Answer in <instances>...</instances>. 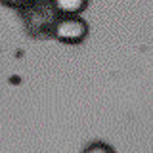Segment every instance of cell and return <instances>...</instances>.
<instances>
[{
  "instance_id": "2",
  "label": "cell",
  "mask_w": 153,
  "mask_h": 153,
  "mask_svg": "<svg viewBox=\"0 0 153 153\" xmlns=\"http://www.w3.org/2000/svg\"><path fill=\"white\" fill-rule=\"evenodd\" d=\"M88 33V25L79 16L59 17L54 27V35L63 42H80Z\"/></svg>"
},
{
  "instance_id": "3",
  "label": "cell",
  "mask_w": 153,
  "mask_h": 153,
  "mask_svg": "<svg viewBox=\"0 0 153 153\" xmlns=\"http://www.w3.org/2000/svg\"><path fill=\"white\" fill-rule=\"evenodd\" d=\"M54 6H56V10H59L61 13H65V16H76V13L86 6V2H82V0H80V2H65V0H59Z\"/></svg>"
},
{
  "instance_id": "4",
  "label": "cell",
  "mask_w": 153,
  "mask_h": 153,
  "mask_svg": "<svg viewBox=\"0 0 153 153\" xmlns=\"http://www.w3.org/2000/svg\"><path fill=\"white\" fill-rule=\"evenodd\" d=\"M82 153H115V149L105 142H92L84 147Z\"/></svg>"
},
{
  "instance_id": "1",
  "label": "cell",
  "mask_w": 153,
  "mask_h": 153,
  "mask_svg": "<svg viewBox=\"0 0 153 153\" xmlns=\"http://www.w3.org/2000/svg\"><path fill=\"white\" fill-rule=\"evenodd\" d=\"M29 13L23 12V19L27 23V29L31 35H54V27L57 23V13L54 4H25Z\"/></svg>"
}]
</instances>
